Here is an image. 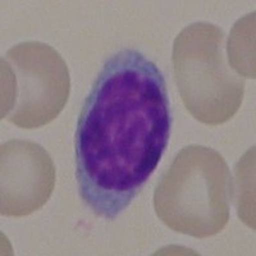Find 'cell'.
Returning a JSON list of instances; mask_svg holds the SVG:
<instances>
[{
    "mask_svg": "<svg viewBox=\"0 0 256 256\" xmlns=\"http://www.w3.org/2000/svg\"><path fill=\"white\" fill-rule=\"evenodd\" d=\"M170 122L156 64L131 49L112 56L84 102L76 132L80 196L96 216L112 220L131 204L166 152Z\"/></svg>",
    "mask_w": 256,
    "mask_h": 256,
    "instance_id": "obj_1",
    "label": "cell"
},
{
    "mask_svg": "<svg viewBox=\"0 0 256 256\" xmlns=\"http://www.w3.org/2000/svg\"><path fill=\"white\" fill-rule=\"evenodd\" d=\"M2 118L20 128H40L63 110L70 90V70L50 45L27 41L2 59Z\"/></svg>",
    "mask_w": 256,
    "mask_h": 256,
    "instance_id": "obj_4",
    "label": "cell"
},
{
    "mask_svg": "<svg viewBox=\"0 0 256 256\" xmlns=\"http://www.w3.org/2000/svg\"><path fill=\"white\" fill-rule=\"evenodd\" d=\"M0 163L2 216L20 218L46 204L56 186V166L42 146L27 140L6 141Z\"/></svg>",
    "mask_w": 256,
    "mask_h": 256,
    "instance_id": "obj_5",
    "label": "cell"
},
{
    "mask_svg": "<svg viewBox=\"0 0 256 256\" xmlns=\"http://www.w3.org/2000/svg\"><path fill=\"white\" fill-rule=\"evenodd\" d=\"M230 64L240 76L255 78V12L236 22L228 41Z\"/></svg>",
    "mask_w": 256,
    "mask_h": 256,
    "instance_id": "obj_6",
    "label": "cell"
},
{
    "mask_svg": "<svg viewBox=\"0 0 256 256\" xmlns=\"http://www.w3.org/2000/svg\"><path fill=\"white\" fill-rule=\"evenodd\" d=\"M173 70L182 102L194 118L219 126L238 112L244 78L230 70L224 56V34L206 22L188 24L173 44Z\"/></svg>",
    "mask_w": 256,
    "mask_h": 256,
    "instance_id": "obj_3",
    "label": "cell"
},
{
    "mask_svg": "<svg viewBox=\"0 0 256 256\" xmlns=\"http://www.w3.org/2000/svg\"><path fill=\"white\" fill-rule=\"evenodd\" d=\"M236 206L244 224L255 230V148L244 152L236 166Z\"/></svg>",
    "mask_w": 256,
    "mask_h": 256,
    "instance_id": "obj_7",
    "label": "cell"
},
{
    "mask_svg": "<svg viewBox=\"0 0 256 256\" xmlns=\"http://www.w3.org/2000/svg\"><path fill=\"white\" fill-rule=\"evenodd\" d=\"M233 184L218 152L200 145L184 148L154 192L156 216L182 234L206 238L230 220Z\"/></svg>",
    "mask_w": 256,
    "mask_h": 256,
    "instance_id": "obj_2",
    "label": "cell"
}]
</instances>
